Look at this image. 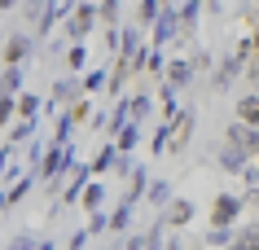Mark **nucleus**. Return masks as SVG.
Here are the masks:
<instances>
[{
	"instance_id": "4",
	"label": "nucleus",
	"mask_w": 259,
	"mask_h": 250,
	"mask_svg": "<svg viewBox=\"0 0 259 250\" xmlns=\"http://www.w3.org/2000/svg\"><path fill=\"white\" fill-rule=\"evenodd\" d=\"M180 35V5H163V14L154 18V27H150V44H171Z\"/></svg>"
},
{
	"instance_id": "7",
	"label": "nucleus",
	"mask_w": 259,
	"mask_h": 250,
	"mask_svg": "<svg viewBox=\"0 0 259 250\" xmlns=\"http://www.w3.org/2000/svg\"><path fill=\"white\" fill-rule=\"evenodd\" d=\"M202 5H206V0H185V5H180V35H176V44H189L193 35H198V18H202Z\"/></svg>"
},
{
	"instance_id": "41",
	"label": "nucleus",
	"mask_w": 259,
	"mask_h": 250,
	"mask_svg": "<svg viewBox=\"0 0 259 250\" xmlns=\"http://www.w3.org/2000/svg\"><path fill=\"white\" fill-rule=\"evenodd\" d=\"M88 237H93L88 228H75V233H70V246H66V250H83V246H88Z\"/></svg>"
},
{
	"instance_id": "45",
	"label": "nucleus",
	"mask_w": 259,
	"mask_h": 250,
	"mask_svg": "<svg viewBox=\"0 0 259 250\" xmlns=\"http://www.w3.org/2000/svg\"><path fill=\"white\" fill-rule=\"evenodd\" d=\"M40 250H53V241H40Z\"/></svg>"
},
{
	"instance_id": "11",
	"label": "nucleus",
	"mask_w": 259,
	"mask_h": 250,
	"mask_svg": "<svg viewBox=\"0 0 259 250\" xmlns=\"http://www.w3.org/2000/svg\"><path fill=\"white\" fill-rule=\"evenodd\" d=\"M31 35H9V40H5V66H22V62H27L31 57Z\"/></svg>"
},
{
	"instance_id": "8",
	"label": "nucleus",
	"mask_w": 259,
	"mask_h": 250,
	"mask_svg": "<svg viewBox=\"0 0 259 250\" xmlns=\"http://www.w3.org/2000/svg\"><path fill=\"white\" fill-rule=\"evenodd\" d=\"M88 176H97L93 163H75L70 167V180H66V189H62V202H79L83 189H88Z\"/></svg>"
},
{
	"instance_id": "20",
	"label": "nucleus",
	"mask_w": 259,
	"mask_h": 250,
	"mask_svg": "<svg viewBox=\"0 0 259 250\" xmlns=\"http://www.w3.org/2000/svg\"><path fill=\"white\" fill-rule=\"evenodd\" d=\"M145 197L154 202V211H167V207H171V197H176V193H171V180H150V193H145Z\"/></svg>"
},
{
	"instance_id": "37",
	"label": "nucleus",
	"mask_w": 259,
	"mask_h": 250,
	"mask_svg": "<svg viewBox=\"0 0 259 250\" xmlns=\"http://www.w3.org/2000/svg\"><path fill=\"white\" fill-rule=\"evenodd\" d=\"M14 110H18V97H14V92H5V97H0V119L14 123Z\"/></svg>"
},
{
	"instance_id": "38",
	"label": "nucleus",
	"mask_w": 259,
	"mask_h": 250,
	"mask_svg": "<svg viewBox=\"0 0 259 250\" xmlns=\"http://www.w3.org/2000/svg\"><path fill=\"white\" fill-rule=\"evenodd\" d=\"M101 22H106V27L119 22V0H101Z\"/></svg>"
},
{
	"instance_id": "18",
	"label": "nucleus",
	"mask_w": 259,
	"mask_h": 250,
	"mask_svg": "<svg viewBox=\"0 0 259 250\" xmlns=\"http://www.w3.org/2000/svg\"><path fill=\"white\" fill-rule=\"evenodd\" d=\"M119 145H114V140H110V145H101V149H97V158H93V171L97 176H106V171H114V163H119Z\"/></svg>"
},
{
	"instance_id": "29",
	"label": "nucleus",
	"mask_w": 259,
	"mask_h": 250,
	"mask_svg": "<svg viewBox=\"0 0 259 250\" xmlns=\"http://www.w3.org/2000/svg\"><path fill=\"white\" fill-rule=\"evenodd\" d=\"M101 202H106V189H101L97 180H88V189H83V197H79V207H83V211H97Z\"/></svg>"
},
{
	"instance_id": "10",
	"label": "nucleus",
	"mask_w": 259,
	"mask_h": 250,
	"mask_svg": "<svg viewBox=\"0 0 259 250\" xmlns=\"http://www.w3.org/2000/svg\"><path fill=\"white\" fill-rule=\"evenodd\" d=\"M158 97H163V119H167V123H176L180 114L189 110V106H180V88H176L171 79H163V88H158Z\"/></svg>"
},
{
	"instance_id": "1",
	"label": "nucleus",
	"mask_w": 259,
	"mask_h": 250,
	"mask_svg": "<svg viewBox=\"0 0 259 250\" xmlns=\"http://www.w3.org/2000/svg\"><path fill=\"white\" fill-rule=\"evenodd\" d=\"M97 22H101V5L79 0V5H75V14H70V22H66V40H70V44H83L88 35H93Z\"/></svg>"
},
{
	"instance_id": "24",
	"label": "nucleus",
	"mask_w": 259,
	"mask_h": 250,
	"mask_svg": "<svg viewBox=\"0 0 259 250\" xmlns=\"http://www.w3.org/2000/svg\"><path fill=\"white\" fill-rule=\"evenodd\" d=\"M132 207H137V202H127V197H123L119 207L110 211V233H123V228L132 224Z\"/></svg>"
},
{
	"instance_id": "39",
	"label": "nucleus",
	"mask_w": 259,
	"mask_h": 250,
	"mask_svg": "<svg viewBox=\"0 0 259 250\" xmlns=\"http://www.w3.org/2000/svg\"><path fill=\"white\" fill-rule=\"evenodd\" d=\"M9 250H40V241H35L31 233H18L14 241H9Z\"/></svg>"
},
{
	"instance_id": "13",
	"label": "nucleus",
	"mask_w": 259,
	"mask_h": 250,
	"mask_svg": "<svg viewBox=\"0 0 259 250\" xmlns=\"http://www.w3.org/2000/svg\"><path fill=\"white\" fill-rule=\"evenodd\" d=\"M35 180H40V171H31V176L22 171V176H18V180L9 184V189H5V211H14L18 202H22V197L31 193V184H35Z\"/></svg>"
},
{
	"instance_id": "27",
	"label": "nucleus",
	"mask_w": 259,
	"mask_h": 250,
	"mask_svg": "<svg viewBox=\"0 0 259 250\" xmlns=\"http://www.w3.org/2000/svg\"><path fill=\"white\" fill-rule=\"evenodd\" d=\"M35 136V119H18V123H9V132H5V140L14 145V140H31Z\"/></svg>"
},
{
	"instance_id": "23",
	"label": "nucleus",
	"mask_w": 259,
	"mask_h": 250,
	"mask_svg": "<svg viewBox=\"0 0 259 250\" xmlns=\"http://www.w3.org/2000/svg\"><path fill=\"white\" fill-rule=\"evenodd\" d=\"M237 119H242V123H259V88H250V92L237 101Z\"/></svg>"
},
{
	"instance_id": "16",
	"label": "nucleus",
	"mask_w": 259,
	"mask_h": 250,
	"mask_svg": "<svg viewBox=\"0 0 259 250\" xmlns=\"http://www.w3.org/2000/svg\"><path fill=\"white\" fill-rule=\"evenodd\" d=\"M127 123H132V97H114V110H110V136H119Z\"/></svg>"
},
{
	"instance_id": "17",
	"label": "nucleus",
	"mask_w": 259,
	"mask_h": 250,
	"mask_svg": "<svg viewBox=\"0 0 259 250\" xmlns=\"http://www.w3.org/2000/svg\"><path fill=\"white\" fill-rule=\"evenodd\" d=\"M150 193V171H145V167H137V171H132V176H127V202H141V197Z\"/></svg>"
},
{
	"instance_id": "33",
	"label": "nucleus",
	"mask_w": 259,
	"mask_h": 250,
	"mask_svg": "<svg viewBox=\"0 0 259 250\" xmlns=\"http://www.w3.org/2000/svg\"><path fill=\"white\" fill-rule=\"evenodd\" d=\"M88 233H110V215H106V211H101V207H97V211H88Z\"/></svg>"
},
{
	"instance_id": "44",
	"label": "nucleus",
	"mask_w": 259,
	"mask_h": 250,
	"mask_svg": "<svg viewBox=\"0 0 259 250\" xmlns=\"http://www.w3.org/2000/svg\"><path fill=\"white\" fill-rule=\"evenodd\" d=\"M180 246H185V241H176V237H167V241H163V250H180Z\"/></svg>"
},
{
	"instance_id": "47",
	"label": "nucleus",
	"mask_w": 259,
	"mask_h": 250,
	"mask_svg": "<svg viewBox=\"0 0 259 250\" xmlns=\"http://www.w3.org/2000/svg\"><path fill=\"white\" fill-rule=\"evenodd\" d=\"M110 250H119V246H110Z\"/></svg>"
},
{
	"instance_id": "26",
	"label": "nucleus",
	"mask_w": 259,
	"mask_h": 250,
	"mask_svg": "<svg viewBox=\"0 0 259 250\" xmlns=\"http://www.w3.org/2000/svg\"><path fill=\"white\" fill-rule=\"evenodd\" d=\"M137 140H141V123L132 119V123H127V127L119 132V136H114V145H119L123 154H132V149H137Z\"/></svg>"
},
{
	"instance_id": "2",
	"label": "nucleus",
	"mask_w": 259,
	"mask_h": 250,
	"mask_svg": "<svg viewBox=\"0 0 259 250\" xmlns=\"http://www.w3.org/2000/svg\"><path fill=\"white\" fill-rule=\"evenodd\" d=\"M79 97H88V88H83V75H75V70H70V75H62V79L53 83V92H49V110H66V106H75V101Z\"/></svg>"
},
{
	"instance_id": "30",
	"label": "nucleus",
	"mask_w": 259,
	"mask_h": 250,
	"mask_svg": "<svg viewBox=\"0 0 259 250\" xmlns=\"http://www.w3.org/2000/svg\"><path fill=\"white\" fill-rule=\"evenodd\" d=\"M150 114H154V97L150 92H137V97H132V119L141 123V119H150Z\"/></svg>"
},
{
	"instance_id": "9",
	"label": "nucleus",
	"mask_w": 259,
	"mask_h": 250,
	"mask_svg": "<svg viewBox=\"0 0 259 250\" xmlns=\"http://www.w3.org/2000/svg\"><path fill=\"white\" fill-rule=\"evenodd\" d=\"M193 66H198L193 57H176V62H167V75H163V79H171L180 92H185V88H193V75H198Z\"/></svg>"
},
{
	"instance_id": "25",
	"label": "nucleus",
	"mask_w": 259,
	"mask_h": 250,
	"mask_svg": "<svg viewBox=\"0 0 259 250\" xmlns=\"http://www.w3.org/2000/svg\"><path fill=\"white\" fill-rule=\"evenodd\" d=\"M44 106H49L44 97H35V92H22V97H18V119H35Z\"/></svg>"
},
{
	"instance_id": "40",
	"label": "nucleus",
	"mask_w": 259,
	"mask_h": 250,
	"mask_svg": "<svg viewBox=\"0 0 259 250\" xmlns=\"http://www.w3.org/2000/svg\"><path fill=\"white\" fill-rule=\"evenodd\" d=\"M132 171H137V163H132V154H119V163H114V176H123V180H127Z\"/></svg>"
},
{
	"instance_id": "3",
	"label": "nucleus",
	"mask_w": 259,
	"mask_h": 250,
	"mask_svg": "<svg viewBox=\"0 0 259 250\" xmlns=\"http://www.w3.org/2000/svg\"><path fill=\"white\" fill-rule=\"evenodd\" d=\"M250 207L246 202V193H215V202H211V224H224V228H233L237 224V215Z\"/></svg>"
},
{
	"instance_id": "21",
	"label": "nucleus",
	"mask_w": 259,
	"mask_h": 250,
	"mask_svg": "<svg viewBox=\"0 0 259 250\" xmlns=\"http://www.w3.org/2000/svg\"><path fill=\"white\" fill-rule=\"evenodd\" d=\"M127 75H132V66L123 62V57H114V66H110V97H123V83H127Z\"/></svg>"
},
{
	"instance_id": "32",
	"label": "nucleus",
	"mask_w": 259,
	"mask_h": 250,
	"mask_svg": "<svg viewBox=\"0 0 259 250\" xmlns=\"http://www.w3.org/2000/svg\"><path fill=\"white\" fill-rule=\"evenodd\" d=\"M66 66L75 70V75L88 66V48H83V44H70V48H66Z\"/></svg>"
},
{
	"instance_id": "46",
	"label": "nucleus",
	"mask_w": 259,
	"mask_h": 250,
	"mask_svg": "<svg viewBox=\"0 0 259 250\" xmlns=\"http://www.w3.org/2000/svg\"><path fill=\"white\" fill-rule=\"evenodd\" d=\"M163 5H176V0H163Z\"/></svg>"
},
{
	"instance_id": "28",
	"label": "nucleus",
	"mask_w": 259,
	"mask_h": 250,
	"mask_svg": "<svg viewBox=\"0 0 259 250\" xmlns=\"http://www.w3.org/2000/svg\"><path fill=\"white\" fill-rule=\"evenodd\" d=\"M22 79H27V70H22V66H5V92L22 97V92H27V88H22Z\"/></svg>"
},
{
	"instance_id": "35",
	"label": "nucleus",
	"mask_w": 259,
	"mask_h": 250,
	"mask_svg": "<svg viewBox=\"0 0 259 250\" xmlns=\"http://www.w3.org/2000/svg\"><path fill=\"white\" fill-rule=\"evenodd\" d=\"M158 14H163V0H141V9H137L141 22H150V27H154V18H158Z\"/></svg>"
},
{
	"instance_id": "19",
	"label": "nucleus",
	"mask_w": 259,
	"mask_h": 250,
	"mask_svg": "<svg viewBox=\"0 0 259 250\" xmlns=\"http://www.w3.org/2000/svg\"><path fill=\"white\" fill-rule=\"evenodd\" d=\"M229 250H259V220H255V224H242Z\"/></svg>"
},
{
	"instance_id": "6",
	"label": "nucleus",
	"mask_w": 259,
	"mask_h": 250,
	"mask_svg": "<svg viewBox=\"0 0 259 250\" xmlns=\"http://www.w3.org/2000/svg\"><path fill=\"white\" fill-rule=\"evenodd\" d=\"M246 62H250V57H242L237 48H233V53L220 62V66H215V79H211V83H215V92H224L233 79H242V75H246Z\"/></svg>"
},
{
	"instance_id": "12",
	"label": "nucleus",
	"mask_w": 259,
	"mask_h": 250,
	"mask_svg": "<svg viewBox=\"0 0 259 250\" xmlns=\"http://www.w3.org/2000/svg\"><path fill=\"white\" fill-rule=\"evenodd\" d=\"M193 127H198V114H193V110H185V114L176 119V136H171V154L189 149V140H193Z\"/></svg>"
},
{
	"instance_id": "36",
	"label": "nucleus",
	"mask_w": 259,
	"mask_h": 250,
	"mask_svg": "<svg viewBox=\"0 0 259 250\" xmlns=\"http://www.w3.org/2000/svg\"><path fill=\"white\" fill-rule=\"evenodd\" d=\"M154 75V79H163L167 75V57H163V48H158V44H154V53H150V66H145Z\"/></svg>"
},
{
	"instance_id": "34",
	"label": "nucleus",
	"mask_w": 259,
	"mask_h": 250,
	"mask_svg": "<svg viewBox=\"0 0 259 250\" xmlns=\"http://www.w3.org/2000/svg\"><path fill=\"white\" fill-rule=\"evenodd\" d=\"M242 145L250 149V158H259V123H246L242 127Z\"/></svg>"
},
{
	"instance_id": "22",
	"label": "nucleus",
	"mask_w": 259,
	"mask_h": 250,
	"mask_svg": "<svg viewBox=\"0 0 259 250\" xmlns=\"http://www.w3.org/2000/svg\"><path fill=\"white\" fill-rule=\"evenodd\" d=\"M141 48V31H132V27H123L119 31V48H114V57H123V62H132V53Z\"/></svg>"
},
{
	"instance_id": "14",
	"label": "nucleus",
	"mask_w": 259,
	"mask_h": 250,
	"mask_svg": "<svg viewBox=\"0 0 259 250\" xmlns=\"http://www.w3.org/2000/svg\"><path fill=\"white\" fill-rule=\"evenodd\" d=\"M193 211H198V207H193L189 197H171V207L163 211V220L171 224V228H185V224L193 220Z\"/></svg>"
},
{
	"instance_id": "5",
	"label": "nucleus",
	"mask_w": 259,
	"mask_h": 250,
	"mask_svg": "<svg viewBox=\"0 0 259 250\" xmlns=\"http://www.w3.org/2000/svg\"><path fill=\"white\" fill-rule=\"evenodd\" d=\"M215 163L229 171V176H242L246 167H250V149H246L242 140H224L220 145V154H215Z\"/></svg>"
},
{
	"instance_id": "42",
	"label": "nucleus",
	"mask_w": 259,
	"mask_h": 250,
	"mask_svg": "<svg viewBox=\"0 0 259 250\" xmlns=\"http://www.w3.org/2000/svg\"><path fill=\"white\" fill-rule=\"evenodd\" d=\"M119 250H145V237H127V241H123Z\"/></svg>"
},
{
	"instance_id": "15",
	"label": "nucleus",
	"mask_w": 259,
	"mask_h": 250,
	"mask_svg": "<svg viewBox=\"0 0 259 250\" xmlns=\"http://www.w3.org/2000/svg\"><path fill=\"white\" fill-rule=\"evenodd\" d=\"M75 123H79V119H75V110H57V123H53V145H75V140H70V132H75Z\"/></svg>"
},
{
	"instance_id": "31",
	"label": "nucleus",
	"mask_w": 259,
	"mask_h": 250,
	"mask_svg": "<svg viewBox=\"0 0 259 250\" xmlns=\"http://www.w3.org/2000/svg\"><path fill=\"white\" fill-rule=\"evenodd\" d=\"M83 88H88V97L101 92V88H110V70H88V75H83Z\"/></svg>"
},
{
	"instance_id": "43",
	"label": "nucleus",
	"mask_w": 259,
	"mask_h": 250,
	"mask_svg": "<svg viewBox=\"0 0 259 250\" xmlns=\"http://www.w3.org/2000/svg\"><path fill=\"white\" fill-rule=\"evenodd\" d=\"M18 5H27V0H0V9H5V14H14Z\"/></svg>"
}]
</instances>
